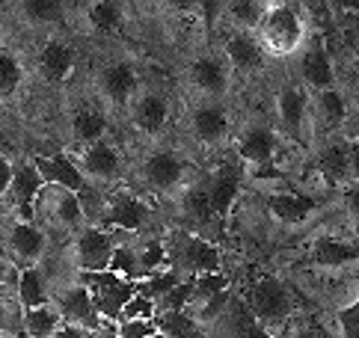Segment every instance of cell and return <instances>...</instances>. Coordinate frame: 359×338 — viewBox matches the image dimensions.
I'll return each instance as SVG.
<instances>
[{"mask_svg": "<svg viewBox=\"0 0 359 338\" xmlns=\"http://www.w3.org/2000/svg\"><path fill=\"white\" fill-rule=\"evenodd\" d=\"M262 50L267 54V60H291L297 57L300 50L309 42V15H306V6L300 4H271L264 21L255 30Z\"/></svg>", "mask_w": 359, "mask_h": 338, "instance_id": "6da1fadb", "label": "cell"}, {"mask_svg": "<svg viewBox=\"0 0 359 338\" xmlns=\"http://www.w3.org/2000/svg\"><path fill=\"white\" fill-rule=\"evenodd\" d=\"M273 122L279 137L297 142V146H312L315 140L312 95L300 81L279 86V93L273 95Z\"/></svg>", "mask_w": 359, "mask_h": 338, "instance_id": "7a4b0ae2", "label": "cell"}, {"mask_svg": "<svg viewBox=\"0 0 359 338\" xmlns=\"http://www.w3.org/2000/svg\"><path fill=\"white\" fill-rule=\"evenodd\" d=\"M247 306L255 315V320L276 338V332L285 335L291 327V318L297 311V300L288 291V285L279 276H259L252 282V288L247 294Z\"/></svg>", "mask_w": 359, "mask_h": 338, "instance_id": "3957f363", "label": "cell"}, {"mask_svg": "<svg viewBox=\"0 0 359 338\" xmlns=\"http://www.w3.org/2000/svg\"><path fill=\"white\" fill-rule=\"evenodd\" d=\"M140 89H143V77H140L137 60L131 57H113L95 74V93L104 110L125 113Z\"/></svg>", "mask_w": 359, "mask_h": 338, "instance_id": "277c9868", "label": "cell"}, {"mask_svg": "<svg viewBox=\"0 0 359 338\" xmlns=\"http://www.w3.org/2000/svg\"><path fill=\"white\" fill-rule=\"evenodd\" d=\"M166 250H170V267L182 279H199V276L220 273L223 255L202 235H194V231H172Z\"/></svg>", "mask_w": 359, "mask_h": 338, "instance_id": "5b68a950", "label": "cell"}, {"mask_svg": "<svg viewBox=\"0 0 359 338\" xmlns=\"http://www.w3.org/2000/svg\"><path fill=\"white\" fill-rule=\"evenodd\" d=\"M279 142L282 137L276 134V128L271 122H243L235 128L232 137V149L238 154V163L252 169V173H271L273 161L279 154Z\"/></svg>", "mask_w": 359, "mask_h": 338, "instance_id": "8992f818", "label": "cell"}, {"mask_svg": "<svg viewBox=\"0 0 359 338\" xmlns=\"http://www.w3.org/2000/svg\"><path fill=\"white\" fill-rule=\"evenodd\" d=\"M187 128L205 149H223L235 137L232 110L226 101H194L187 110Z\"/></svg>", "mask_w": 359, "mask_h": 338, "instance_id": "52a82bcc", "label": "cell"}, {"mask_svg": "<svg viewBox=\"0 0 359 338\" xmlns=\"http://www.w3.org/2000/svg\"><path fill=\"white\" fill-rule=\"evenodd\" d=\"M140 178L143 184L155 193H182L190 187V163L172 149H151L143 161H140Z\"/></svg>", "mask_w": 359, "mask_h": 338, "instance_id": "ba28073f", "label": "cell"}, {"mask_svg": "<svg viewBox=\"0 0 359 338\" xmlns=\"http://www.w3.org/2000/svg\"><path fill=\"white\" fill-rule=\"evenodd\" d=\"M184 77L196 101H223L232 89V69L223 54H211V50L190 57Z\"/></svg>", "mask_w": 359, "mask_h": 338, "instance_id": "9c48e42d", "label": "cell"}, {"mask_svg": "<svg viewBox=\"0 0 359 338\" xmlns=\"http://www.w3.org/2000/svg\"><path fill=\"white\" fill-rule=\"evenodd\" d=\"M81 282L93 294V303L98 309V315L104 318V323H119L125 303L137 294V282H128L125 276L113 270L104 273H81Z\"/></svg>", "mask_w": 359, "mask_h": 338, "instance_id": "30bf717a", "label": "cell"}, {"mask_svg": "<svg viewBox=\"0 0 359 338\" xmlns=\"http://www.w3.org/2000/svg\"><path fill=\"white\" fill-rule=\"evenodd\" d=\"M119 250V241L104 231L101 226H83L81 231H74L72 238V264L81 273H104L110 270L113 255Z\"/></svg>", "mask_w": 359, "mask_h": 338, "instance_id": "8fae6325", "label": "cell"}, {"mask_svg": "<svg viewBox=\"0 0 359 338\" xmlns=\"http://www.w3.org/2000/svg\"><path fill=\"white\" fill-rule=\"evenodd\" d=\"M33 214H39L45 223L57 226V229H66V231H81L83 226H89L78 193H72L66 187H54V184L42 187Z\"/></svg>", "mask_w": 359, "mask_h": 338, "instance_id": "7c38bea8", "label": "cell"}, {"mask_svg": "<svg viewBox=\"0 0 359 338\" xmlns=\"http://www.w3.org/2000/svg\"><path fill=\"white\" fill-rule=\"evenodd\" d=\"M4 246L12 258V264L24 267H39L48 255V238L33 219L15 217L4 231Z\"/></svg>", "mask_w": 359, "mask_h": 338, "instance_id": "4fadbf2b", "label": "cell"}, {"mask_svg": "<svg viewBox=\"0 0 359 338\" xmlns=\"http://www.w3.org/2000/svg\"><path fill=\"white\" fill-rule=\"evenodd\" d=\"M151 208L134 196L131 190H113L104 199V211H101V223L107 229L125 231V235H137V231H146V226L151 223Z\"/></svg>", "mask_w": 359, "mask_h": 338, "instance_id": "5bb4252c", "label": "cell"}, {"mask_svg": "<svg viewBox=\"0 0 359 338\" xmlns=\"http://www.w3.org/2000/svg\"><path fill=\"white\" fill-rule=\"evenodd\" d=\"M74 163H78L81 175L86 178V184H116V181L122 178L125 173V158L116 142L110 140H101L95 142V146H89L83 151H78V158H74Z\"/></svg>", "mask_w": 359, "mask_h": 338, "instance_id": "9a60e30c", "label": "cell"}, {"mask_svg": "<svg viewBox=\"0 0 359 338\" xmlns=\"http://www.w3.org/2000/svg\"><path fill=\"white\" fill-rule=\"evenodd\" d=\"M170 116H172V104L163 89L155 86H143L131 101V107H128V119L143 137H158L170 125Z\"/></svg>", "mask_w": 359, "mask_h": 338, "instance_id": "2e32d148", "label": "cell"}, {"mask_svg": "<svg viewBox=\"0 0 359 338\" xmlns=\"http://www.w3.org/2000/svg\"><path fill=\"white\" fill-rule=\"evenodd\" d=\"M205 332H208V338H273L255 320L247 300L235 297V294H232V300H229V306L208 323Z\"/></svg>", "mask_w": 359, "mask_h": 338, "instance_id": "e0dca14e", "label": "cell"}, {"mask_svg": "<svg viewBox=\"0 0 359 338\" xmlns=\"http://www.w3.org/2000/svg\"><path fill=\"white\" fill-rule=\"evenodd\" d=\"M54 306L60 309V315L66 323H78V327L93 330V332L104 327V318L98 315L93 294H89V288L81 279H74L69 285H62L60 291H54Z\"/></svg>", "mask_w": 359, "mask_h": 338, "instance_id": "ac0fdd59", "label": "cell"}, {"mask_svg": "<svg viewBox=\"0 0 359 338\" xmlns=\"http://www.w3.org/2000/svg\"><path fill=\"white\" fill-rule=\"evenodd\" d=\"M297 81L309 89V93H327V89H336V69H332V60L327 54V48L309 39L306 48L297 57Z\"/></svg>", "mask_w": 359, "mask_h": 338, "instance_id": "d6986e66", "label": "cell"}, {"mask_svg": "<svg viewBox=\"0 0 359 338\" xmlns=\"http://www.w3.org/2000/svg\"><path fill=\"white\" fill-rule=\"evenodd\" d=\"M107 128H110V116L101 104L83 101L69 113V137L81 151L107 140Z\"/></svg>", "mask_w": 359, "mask_h": 338, "instance_id": "ffe728a7", "label": "cell"}, {"mask_svg": "<svg viewBox=\"0 0 359 338\" xmlns=\"http://www.w3.org/2000/svg\"><path fill=\"white\" fill-rule=\"evenodd\" d=\"M36 66L48 83H66L72 81L74 69H78V54L74 48L60 36H48L36 50Z\"/></svg>", "mask_w": 359, "mask_h": 338, "instance_id": "44dd1931", "label": "cell"}, {"mask_svg": "<svg viewBox=\"0 0 359 338\" xmlns=\"http://www.w3.org/2000/svg\"><path fill=\"white\" fill-rule=\"evenodd\" d=\"M223 60L229 62L232 74H255L264 69L267 54L262 50L255 33H243V30H232L223 39Z\"/></svg>", "mask_w": 359, "mask_h": 338, "instance_id": "7402d4cb", "label": "cell"}, {"mask_svg": "<svg viewBox=\"0 0 359 338\" xmlns=\"http://www.w3.org/2000/svg\"><path fill=\"white\" fill-rule=\"evenodd\" d=\"M45 187V181L39 175L33 161H18L15 163V175H12V187H9V196L6 202L12 205V214L21 217V219H33V208L36 199Z\"/></svg>", "mask_w": 359, "mask_h": 338, "instance_id": "603a6c76", "label": "cell"}, {"mask_svg": "<svg viewBox=\"0 0 359 338\" xmlns=\"http://www.w3.org/2000/svg\"><path fill=\"white\" fill-rule=\"evenodd\" d=\"M264 205H267V214H271L276 223L291 226V229L312 223L318 214L315 199L303 196V193H294V190H273L271 196L264 199Z\"/></svg>", "mask_w": 359, "mask_h": 338, "instance_id": "cb8c5ba5", "label": "cell"}, {"mask_svg": "<svg viewBox=\"0 0 359 338\" xmlns=\"http://www.w3.org/2000/svg\"><path fill=\"white\" fill-rule=\"evenodd\" d=\"M315 173L327 187L344 190L351 187V163H348V142L344 140H327L315 151Z\"/></svg>", "mask_w": 359, "mask_h": 338, "instance_id": "d4e9b609", "label": "cell"}, {"mask_svg": "<svg viewBox=\"0 0 359 338\" xmlns=\"http://www.w3.org/2000/svg\"><path fill=\"white\" fill-rule=\"evenodd\" d=\"M241 166L238 163H223L217 173L208 178V184H202L205 193H208V202L214 208V217L217 219H223L229 217V211H232V205L238 199V193H241Z\"/></svg>", "mask_w": 359, "mask_h": 338, "instance_id": "484cf974", "label": "cell"}, {"mask_svg": "<svg viewBox=\"0 0 359 338\" xmlns=\"http://www.w3.org/2000/svg\"><path fill=\"white\" fill-rule=\"evenodd\" d=\"M309 258L324 270H341L359 262V243L341 235H320L309 246Z\"/></svg>", "mask_w": 359, "mask_h": 338, "instance_id": "4316f807", "label": "cell"}, {"mask_svg": "<svg viewBox=\"0 0 359 338\" xmlns=\"http://www.w3.org/2000/svg\"><path fill=\"white\" fill-rule=\"evenodd\" d=\"M78 12H83L81 18L95 36H116L125 27L131 6L110 4V0H93V4H81Z\"/></svg>", "mask_w": 359, "mask_h": 338, "instance_id": "83f0119b", "label": "cell"}, {"mask_svg": "<svg viewBox=\"0 0 359 338\" xmlns=\"http://www.w3.org/2000/svg\"><path fill=\"white\" fill-rule=\"evenodd\" d=\"M36 169H39V175L45 184H54V187H66L72 193H81L86 190V178L81 175L78 163H74L72 158H66V154H54V158H36L33 161Z\"/></svg>", "mask_w": 359, "mask_h": 338, "instance_id": "f1b7e54d", "label": "cell"}, {"mask_svg": "<svg viewBox=\"0 0 359 338\" xmlns=\"http://www.w3.org/2000/svg\"><path fill=\"white\" fill-rule=\"evenodd\" d=\"M15 297H18V306L21 311L27 309H39V306H48L54 303V285L45 276L42 264L39 267H24L18 273V288H15Z\"/></svg>", "mask_w": 359, "mask_h": 338, "instance_id": "f546056e", "label": "cell"}, {"mask_svg": "<svg viewBox=\"0 0 359 338\" xmlns=\"http://www.w3.org/2000/svg\"><path fill=\"white\" fill-rule=\"evenodd\" d=\"M267 9H271V0H232V4H217V12H223L220 18L232 30H243V33L259 30Z\"/></svg>", "mask_w": 359, "mask_h": 338, "instance_id": "4dcf8cb0", "label": "cell"}, {"mask_svg": "<svg viewBox=\"0 0 359 338\" xmlns=\"http://www.w3.org/2000/svg\"><path fill=\"white\" fill-rule=\"evenodd\" d=\"M312 95V116H315V131L320 125L336 131L348 122V101H344V93L336 89H327V93H309Z\"/></svg>", "mask_w": 359, "mask_h": 338, "instance_id": "1f68e13d", "label": "cell"}, {"mask_svg": "<svg viewBox=\"0 0 359 338\" xmlns=\"http://www.w3.org/2000/svg\"><path fill=\"white\" fill-rule=\"evenodd\" d=\"M131 252H134V262H137V270H140V279L151 276V273H161V270H170V250L166 243L158 241V238H143L131 243Z\"/></svg>", "mask_w": 359, "mask_h": 338, "instance_id": "d6a6232c", "label": "cell"}, {"mask_svg": "<svg viewBox=\"0 0 359 338\" xmlns=\"http://www.w3.org/2000/svg\"><path fill=\"white\" fill-rule=\"evenodd\" d=\"M182 217L187 219L190 226H196V229H208L214 223V208L208 202V193H205L202 184H190L182 190Z\"/></svg>", "mask_w": 359, "mask_h": 338, "instance_id": "836d02e7", "label": "cell"}, {"mask_svg": "<svg viewBox=\"0 0 359 338\" xmlns=\"http://www.w3.org/2000/svg\"><path fill=\"white\" fill-rule=\"evenodd\" d=\"M21 323H24V332H27L30 338H54L57 330L66 320H62L60 309L54 303H48V306H39V309L21 311Z\"/></svg>", "mask_w": 359, "mask_h": 338, "instance_id": "e575fe53", "label": "cell"}, {"mask_svg": "<svg viewBox=\"0 0 359 338\" xmlns=\"http://www.w3.org/2000/svg\"><path fill=\"white\" fill-rule=\"evenodd\" d=\"M72 6L57 4V0H30V4H15V12L21 21H27L30 27H50L66 18Z\"/></svg>", "mask_w": 359, "mask_h": 338, "instance_id": "d590c367", "label": "cell"}, {"mask_svg": "<svg viewBox=\"0 0 359 338\" xmlns=\"http://www.w3.org/2000/svg\"><path fill=\"white\" fill-rule=\"evenodd\" d=\"M155 327L166 338H208V332H205L187 311H158Z\"/></svg>", "mask_w": 359, "mask_h": 338, "instance_id": "8d00e7d4", "label": "cell"}, {"mask_svg": "<svg viewBox=\"0 0 359 338\" xmlns=\"http://www.w3.org/2000/svg\"><path fill=\"white\" fill-rule=\"evenodd\" d=\"M24 83V62L15 50L0 45V95H15Z\"/></svg>", "mask_w": 359, "mask_h": 338, "instance_id": "74e56055", "label": "cell"}, {"mask_svg": "<svg viewBox=\"0 0 359 338\" xmlns=\"http://www.w3.org/2000/svg\"><path fill=\"white\" fill-rule=\"evenodd\" d=\"M229 291V279L223 273H211V276H199L194 279V294H190V306H187V315L199 311L205 303H211L217 294Z\"/></svg>", "mask_w": 359, "mask_h": 338, "instance_id": "f35d334b", "label": "cell"}, {"mask_svg": "<svg viewBox=\"0 0 359 338\" xmlns=\"http://www.w3.org/2000/svg\"><path fill=\"white\" fill-rule=\"evenodd\" d=\"M182 282V276L170 267V270H161V273H151V276H146V279H140L137 282V294H143L146 300H151V303H161L166 294H170L175 285Z\"/></svg>", "mask_w": 359, "mask_h": 338, "instance_id": "ab89813d", "label": "cell"}, {"mask_svg": "<svg viewBox=\"0 0 359 338\" xmlns=\"http://www.w3.org/2000/svg\"><path fill=\"white\" fill-rule=\"evenodd\" d=\"M155 315H158V306L151 303V300H146L143 294H134L131 300L125 303L119 323H122V320H155Z\"/></svg>", "mask_w": 359, "mask_h": 338, "instance_id": "60d3db41", "label": "cell"}, {"mask_svg": "<svg viewBox=\"0 0 359 338\" xmlns=\"http://www.w3.org/2000/svg\"><path fill=\"white\" fill-rule=\"evenodd\" d=\"M116 330H119V338H151L158 332L155 320H122L116 323Z\"/></svg>", "mask_w": 359, "mask_h": 338, "instance_id": "b9f144b4", "label": "cell"}, {"mask_svg": "<svg viewBox=\"0 0 359 338\" xmlns=\"http://www.w3.org/2000/svg\"><path fill=\"white\" fill-rule=\"evenodd\" d=\"M341 202H344V211H348V219L353 226H359V187H344L341 190Z\"/></svg>", "mask_w": 359, "mask_h": 338, "instance_id": "7bdbcfd3", "label": "cell"}, {"mask_svg": "<svg viewBox=\"0 0 359 338\" xmlns=\"http://www.w3.org/2000/svg\"><path fill=\"white\" fill-rule=\"evenodd\" d=\"M348 142V163H351V184L359 187V137H344Z\"/></svg>", "mask_w": 359, "mask_h": 338, "instance_id": "ee69618b", "label": "cell"}, {"mask_svg": "<svg viewBox=\"0 0 359 338\" xmlns=\"http://www.w3.org/2000/svg\"><path fill=\"white\" fill-rule=\"evenodd\" d=\"M12 175H15V163L0 158V202H6L9 187H12Z\"/></svg>", "mask_w": 359, "mask_h": 338, "instance_id": "f6af8a7d", "label": "cell"}, {"mask_svg": "<svg viewBox=\"0 0 359 338\" xmlns=\"http://www.w3.org/2000/svg\"><path fill=\"white\" fill-rule=\"evenodd\" d=\"M93 335H95L93 330H83V327H78V323H62L54 338H93Z\"/></svg>", "mask_w": 359, "mask_h": 338, "instance_id": "bcb514c9", "label": "cell"}, {"mask_svg": "<svg viewBox=\"0 0 359 338\" xmlns=\"http://www.w3.org/2000/svg\"><path fill=\"white\" fill-rule=\"evenodd\" d=\"M282 338H320V335L309 327V323H291V327L285 330V335H282Z\"/></svg>", "mask_w": 359, "mask_h": 338, "instance_id": "7dc6e473", "label": "cell"}, {"mask_svg": "<svg viewBox=\"0 0 359 338\" xmlns=\"http://www.w3.org/2000/svg\"><path fill=\"white\" fill-rule=\"evenodd\" d=\"M93 338H119V330H116V323H104Z\"/></svg>", "mask_w": 359, "mask_h": 338, "instance_id": "c3c4849f", "label": "cell"}, {"mask_svg": "<svg viewBox=\"0 0 359 338\" xmlns=\"http://www.w3.org/2000/svg\"><path fill=\"white\" fill-rule=\"evenodd\" d=\"M6 297H9V279L4 276V270H0V306L6 303Z\"/></svg>", "mask_w": 359, "mask_h": 338, "instance_id": "681fc988", "label": "cell"}, {"mask_svg": "<svg viewBox=\"0 0 359 338\" xmlns=\"http://www.w3.org/2000/svg\"><path fill=\"white\" fill-rule=\"evenodd\" d=\"M6 320H9V315H6V309L0 306V335H4V332L9 330V323H6Z\"/></svg>", "mask_w": 359, "mask_h": 338, "instance_id": "f907efd6", "label": "cell"}, {"mask_svg": "<svg viewBox=\"0 0 359 338\" xmlns=\"http://www.w3.org/2000/svg\"><path fill=\"white\" fill-rule=\"evenodd\" d=\"M151 338H166V335H161V332H155V335H151Z\"/></svg>", "mask_w": 359, "mask_h": 338, "instance_id": "816d5d0a", "label": "cell"}, {"mask_svg": "<svg viewBox=\"0 0 359 338\" xmlns=\"http://www.w3.org/2000/svg\"><path fill=\"white\" fill-rule=\"evenodd\" d=\"M0 338H12V335H9V332H4V335H0Z\"/></svg>", "mask_w": 359, "mask_h": 338, "instance_id": "f5cc1de1", "label": "cell"}]
</instances>
